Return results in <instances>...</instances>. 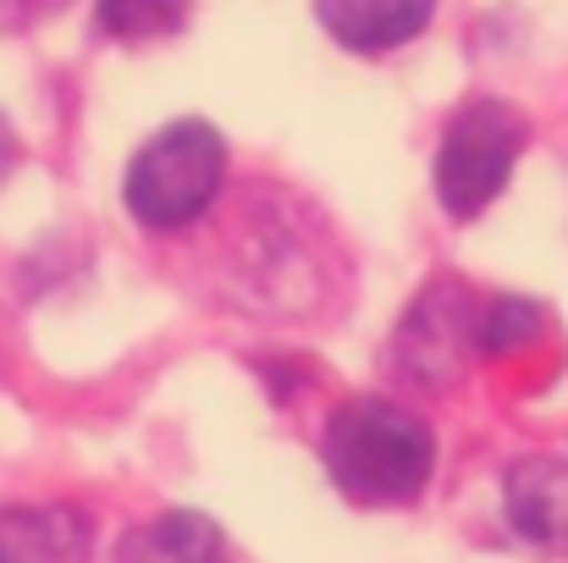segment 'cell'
<instances>
[{
  "mask_svg": "<svg viewBox=\"0 0 568 563\" xmlns=\"http://www.w3.org/2000/svg\"><path fill=\"white\" fill-rule=\"evenodd\" d=\"M61 0H0V11L11 17V22H33V17H44V11H55Z\"/></svg>",
  "mask_w": 568,
  "mask_h": 563,
  "instance_id": "8fae6325",
  "label": "cell"
},
{
  "mask_svg": "<svg viewBox=\"0 0 568 563\" xmlns=\"http://www.w3.org/2000/svg\"><path fill=\"white\" fill-rule=\"evenodd\" d=\"M436 0H315L321 28L359 56H386L397 44H408L414 33H425Z\"/></svg>",
  "mask_w": 568,
  "mask_h": 563,
  "instance_id": "8992f818",
  "label": "cell"
},
{
  "mask_svg": "<svg viewBox=\"0 0 568 563\" xmlns=\"http://www.w3.org/2000/svg\"><path fill=\"white\" fill-rule=\"evenodd\" d=\"M17 161H22V144H17V133H11V122L0 117V183L17 172Z\"/></svg>",
  "mask_w": 568,
  "mask_h": 563,
  "instance_id": "7c38bea8",
  "label": "cell"
},
{
  "mask_svg": "<svg viewBox=\"0 0 568 563\" xmlns=\"http://www.w3.org/2000/svg\"><path fill=\"white\" fill-rule=\"evenodd\" d=\"M530 139V122L508 105V100H469L447 133H442V150H436V199L447 215L469 221L480 215L514 178V161Z\"/></svg>",
  "mask_w": 568,
  "mask_h": 563,
  "instance_id": "3957f363",
  "label": "cell"
},
{
  "mask_svg": "<svg viewBox=\"0 0 568 563\" xmlns=\"http://www.w3.org/2000/svg\"><path fill=\"white\" fill-rule=\"evenodd\" d=\"M226 183V144L210 122L199 117H183L172 128H161L128 167V210L133 221L155 227V232H178V227H193L215 193Z\"/></svg>",
  "mask_w": 568,
  "mask_h": 563,
  "instance_id": "7a4b0ae2",
  "label": "cell"
},
{
  "mask_svg": "<svg viewBox=\"0 0 568 563\" xmlns=\"http://www.w3.org/2000/svg\"><path fill=\"white\" fill-rule=\"evenodd\" d=\"M480 315H486V304L475 299L469 282L436 277L414 299V310L397 321L392 349H386V371L397 381L425 386V392H447L464 375L469 354H480Z\"/></svg>",
  "mask_w": 568,
  "mask_h": 563,
  "instance_id": "277c9868",
  "label": "cell"
},
{
  "mask_svg": "<svg viewBox=\"0 0 568 563\" xmlns=\"http://www.w3.org/2000/svg\"><path fill=\"white\" fill-rule=\"evenodd\" d=\"M116 563H232L226 559V536L215 520L204 514H161L150 525H133L116 542Z\"/></svg>",
  "mask_w": 568,
  "mask_h": 563,
  "instance_id": "ba28073f",
  "label": "cell"
},
{
  "mask_svg": "<svg viewBox=\"0 0 568 563\" xmlns=\"http://www.w3.org/2000/svg\"><path fill=\"white\" fill-rule=\"evenodd\" d=\"M183 22H189V0H94V28L122 44L166 39Z\"/></svg>",
  "mask_w": 568,
  "mask_h": 563,
  "instance_id": "9c48e42d",
  "label": "cell"
},
{
  "mask_svg": "<svg viewBox=\"0 0 568 563\" xmlns=\"http://www.w3.org/2000/svg\"><path fill=\"white\" fill-rule=\"evenodd\" d=\"M541 326H547V315H541L530 299H486V315H480V354H508V349L530 343Z\"/></svg>",
  "mask_w": 568,
  "mask_h": 563,
  "instance_id": "30bf717a",
  "label": "cell"
},
{
  "mask_svg": "<svg viewBox=\"0 0 568 563\" xmlns=\"http://www.w3.org/2000/svg\"><path fill=\"white\" fill-rule=\"evenodd\" d=\"M332 486L359 509H403L430 486L436 436L419 414L392 398H348L321 431Z\"/></svg>",
  "mask_w": 568,
  "mask_h": 563,
  "instance_id": "6da1fadb",
  "label": "cell"
},
{
  "mask_svg": "<svg viewBox=\"0 0 568 563\" xmlns=\"http://www.w3.org/2000/svg\"><path fill=\"white\" fill-rule=\"evenodd\" d=\"M94 531L78 509H0V563H89Z\"/></svg>",
  "mask_w": 568,
  "mask_h": 563,
  "instance_id": "52a82bcc",
  "label": "cell"
},
{
  "mask_svg": "<svg viewBox=\"0 0 568 563\" xmlns=\"http://www.w3.org/2000/svg\"><path fill=\"white\" fill-rule=\"evenodd\" d=\"M503 509L530 547L568 559V459H519L503 481Z\"/></svg>",
  "mask_w": 568,
  "mask_h": 563,
  "instance_id": "5b68a950",
  "label": "cell"
}]
</instances>
